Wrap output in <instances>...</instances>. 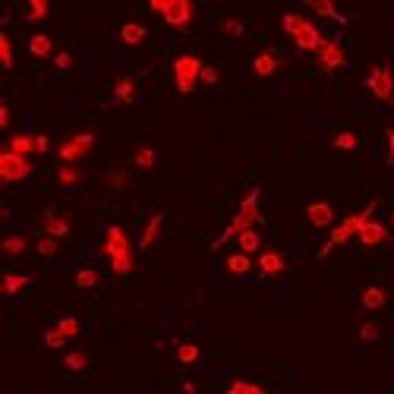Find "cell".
<instances>
[{
	"label": "cell",
	"mask_w": 394,
	"mask_h": 394,
	"mask_svg": "<svg viewBox=\"0 0 394 394\" xmlns=\"http://www.w3.org/2000/svg\"><path fill=\"white\" fill-rule=\"evenodd\" d=\"M101 252L108 256V262H111V268H114V274H129L133 268H136V259H133V243H129L126 230H123L120 224H111V227H108Z\"/></svg>",
	"instance_id": "6da1fadb"
},
{
	"label": "cell",
	"mask_w": 394,
	"mask_h": 394,
	"mask_svg": "<svg viewBox=\"0 0 394 394\" xmlns=\"http://www.w3.org/2000/svg\"><path fill=\"white\" fill-rule=\"evenodd\" d=\"M259 196H262V193H259V187L250 189V193L243 196V202H240V212L234 215V221H230L227 227L221 230V236H218L215 243H212L215 250H218V246H224L227 240H236V236L243 234V230L256 227V221H259Z\"/></svg>",
	"instance_id": "7a4b0ae2"
},
{
	"label": "cell",
	"mask_w": 394,
	"mask_h": 394,
	"mask_svg": "<svg viewBox=\"0 0 394 394\" xmlns=\"http://www.w3.org/2000/svg\"><path fill=\"white\" fill-rule=\"evenodd\" d=\"M373 212H375V202H369V205H366L363 212H357V215H347L344 221H341V224H337V227L328 234V240H325V246L319 250V256L325 259L331 250H335V246H344L350 236H357L359 230H363L366 221H373Z\"/></svg>",
	"instance_id": "3957f363"
},
{
	"label": "cell",
	"mask_w": 394,
	"mask_h": 394,
	"mask_svg": "<svg viewBox=\"0 0 394 394\" xmlns=\"http://www.w3.org/2000/svg\"><path fill=\"white\" fill-rule=\"evenodd\" d=\"M202 60L196 54H180L173 60V86H177L180 95H189L196 86H199V76H202Z\"/></svg>",
	"instance_id": "277c9868"
},
{
	"label": "cell",
	"mask_w": 394,
	"mask_h": 394,
	"mask_svg": "<svg viewBox=\"0 0 394 394\" xmlns=\"http://www.w3.org/2000/svg\"><path fill=\"white\" fill-rule=\"evenodd\" d=\"M366 88L375 95L379 101H385V104H391L394 101V73L388 64H375L373 70H369V76H366Z\"/></svg>",
	"instance_id": "5b68a950"
},
{
	"label": "cell",
	"mask_w": 394,
	"mask_h": 394,
	"mask_svg": "<svg viewBox=\"0 0 394 394\" xmlns=\"http://www.w3.org/2000/svg\"><path fill=\"white\" fill-rule=\"evenodd\" d=\"M29 173H32L29 158L16 155V151H10V149L0 151V180H3V183H19V180H26Z\"/></svg>",
	"instance_id": "8992f818"
},
{
	"label": "cell",
	"mask_w": 394,
	"mask_h": 394,
	"mask_svg": "<svg viewBox=\"0 0 394 394\" xmlns=\"http://www.w3.org/2000/svg\"><path fill=\"white\" fill-rule=\"evenodd\" d=\"M92 145H95V133H76V136L60 142L57 158L64 161V165H76V161H82V158L92 151Z\"/></svg>",
	"instance_id": "52a82bcc"
},
{
	"label": "cell",
	"mask_w": 394,
	"mask_h": 394,
	"mask_svg": "<svg viewBox=\"0 0 394 394\" xmlns=\"http://www.w3.org/2000/svg\"><path fill=\"white\" fill-rule=\"evenodd\" d=\"M193 16H196V7L189 3V0H167L165 3V13H161V19L171 26V29L177 32H187L189 26H193Z\"/></svg>",
	"instance_id": "ba28073f"
},
{
	"label": "cell",
	"mask_w": 394,
	"mask_h": 394,
	"mask_svg": "<svg viewBox=\"0 0 394 394\" xmlns=\"http://www.w3.org/2000/svg\"><path fill=\"white\" fill-rule=\"evenodd\" d=\"M315 60H319V66L328 70V73L347 66V54H344V48H341V41H335V38H325L322 48L315 50Z\"/></svg>",
	"instance_id": "9c48e42d"
},
{
	"label": "cell",
	"mask_w": 394,
	"mask_h": 394,
	"mask_svg": "<svg viewBox=\"0 0 394 394\" xmlns=\"http://www.w3.org/2000/svg\"><path fill=\"white\" fill-rule=\"evenodd\" d=\"M287 268L284 256H281L278 250H262L259 252V274L262 278H274V274H281Z\"/></svg>",
	"instance_id": "30bf717a"
},
{
	"label": "cell",
	"mask_w": 394,
	"mask_h": 394,
	"mask_svg": "<svg viewBox=\"0 0 394 394\" xmlns=\"http://www.w3.org/2000/svg\"><path fill=\"white\" fill-rule=\"evenodd\" d=\"M359 306L366 309V312H379V309L388 306V290L379 284H369L363 287V294H359Z\"/></svg>",
	"instance_id": "8fae6325"
},
{
	"label": "cell",
	"mask_w": 394,
	"mask_h": 394,
	"mask_svg": "<svg viewBox=\"0 0 394 394\" xmlns=\"http://www.w3.org/2000/svg\"><path fill=\"white\" fill-rule=\"evenodd\" d=\"M322 32H319V26H315V22H306V26H303L300 32H297V38H294V44L300 50H309V54H315V50L322 48Z\"/></svg>",
	"instance_id": "7c38bea8"
},
{
	"label": "cell",
	"mask_w": 394,
	"mask_h": 394,
	"mask_svg": "<svg viewBox=\"0 0 394 394\" xmlns=\"http://www.w3.org/2000/svg\"><path fill=\"white\" fill-rule=\"evenodd\" d=\"M306 218L312 227H331V221H335V208H331V202H309L306 205Z\"/></svg>",
	"instance_id": "4fadbf2b"
},
{
	"label": "cell",
	"mask_w": 394,
	"mask_h": 394,
	"mask_svg": "<svg viewBox=\"0 0 394 394\" xmlns=\"http://www.w3.org/2000/svg\"><path fill=\"white\" fill-rule=\"evenodd\" d=\"M357 240L363 246H382V243H388V230L382 221H366L363 230L357 234Z\"/></svg>",
	"instance_id": "5bb4252c"
},
{
	"label": "cell",
	"mask_w": 394,
	"mask_h": 394,
	"mask_svg": "<svg viewBox=\"0 0 394 394\" xmlns=\"http://www.w3.org/2000/svg\"><path fill=\"white\" fill-rule=\"evenodd\" d=\"M278 66H281V57L274 50H259L256 60H252V73L256 76H272V73H278Z\"/></svg>",
	"instance_id": "9a60e30c"
},
{
	"label": "cell",
	"mask_w": 394,
	"mask_h": 394,
	"mask_svg": "<svg viewBox=\"0 0 394 394\" xmlns=\"http://www.w3.org/2000/svg\"><path fill=\"white\" fill-rule=\"evenodd\" d=\"M136 95H139V88H136V79L133 76H120L114 82V101L117 104H133Z\"/></svg>",
	"instance_id": "2e32d148"
},
{
	"label": "cell",
	"mask_w": 394,
	"mask_h": 394,
	"mask_svg": "<svg viewBox=\"0 0 394 394\" xmlns=\"http://www.w3.org/2000/svg\"><path fill=\"white\" fill-rule=\"evenodd\" d=\"M66 234H70V218H64V215H54V212H48V215H44V236H54V240H64Z\"/></svg>",
	"instance_id": "e0dca14e"
},
{
	"label": "cell",
	"mask_w": 394,
	"mask_h": 394,
	"mask_svg": "<svg viewBox=\"0 0 394 394\" xmlns=\"http://www.w3.org/2000/svg\"><path fill=\"white\" fill-rule=\"evenodd\" d=\"M145 35H149V29H145L142 22H123V26H120V41L126 44V48H136V44H142Z\"/></svg>",
	"instance_id": "ac0fdd59"
},
{
	"label": "cell",
	"mask_w": 394,
	"mask_h": 394,
	"mask_svg": "<svg viewBox=\"0 0 394 394\" xmlns=\"http://www.w3.org/2000/svg\"><path fill=\"white\" fill-rule=\"evenodd\" d=\"M165 218H167L165 212H155V215L149 218V224L142 227V236H139V246H142V250H149V246L158 240V234H161V224H165Z\"/></svg>",
	"instance_id": "d6986e66"
},
{
	"label": "cell",
	"mask_w": 394,
	"mask_h": 394,
	"mask_svg": "<svg viewBox=\"0 0 394 394\" xmlns=\"http://www.w3.org/2000/svg\"><path fill=\"white\" fill-rule=\"evenodd\" d=\"M7 149L16 151V155H22V158H29V155H35V136H29V133H16V136H10Z\"/></svg>",
	"instance_id": "ffe728a7"
},
{
	"label": "cell",
	"mask_w": 394,
	"mask_h": 394,
	"mask_svg": "<svg viewBox=\"0 0 394 394\" xmlns=\"http://www.w3.org/2000/svg\"><path fill=\"white\" fill-rule=\"evenodd\" d=\"M224 265H227L230 274H250L252 272V256H246V252H230L227 259H224Z\"/></svg>",
	"instance_id": "44dd1931"
},
{
	"label": "cell",
	"mask_w": 394,
	"mask_h": 394,
	"mask_svg": "<svg viewBox=\"0 0 394 394\" xmlns=\"http://www.w3.org/2000/svg\"><path fill=\"white\" fill-rule=\"evenodd\" d=\"M29 50H32V57H50V54H54V41H50V35H44V32H35V35L29 38Z\"/></svg>",
	"instance_id": "7402d4cb"
},
{
	"label": "cell",
	"mask_w": 394,
	"mask_h": 394,
	"mask_svg": "<svg viewBox=\"0 0 394 394\" xmlns=\"http://www.w3.org/2000/svg\"><path fill=\"white\" fill-rule=\"evenodd\" d=\"M236 246H240V252L252 256V252L262 250V236H259V230H256V227H250V230H243V234L236 236Z\"/></svg>",
	"instance_id": "603a6c76"
},
{
	"label": "cell",
	"mask_w": 394,
	"mask_h": 394,
	"mask_svg": "<svg viewBox=\"0 0 394 394\" xmlns=\"http://www.w3.org/2000/svg\"><path fill=\"white\" fill-rule=\"evenodd\" d=\"M29 284H32V278H26V274H16V272L3 274V281H0V287H3V294H7V297H16L19 290H26Z\"/></svg>",
	"instance_id": "cb8c5ba5"
},
{
	"label": "cell",
	"mask_w": 394,
	"mask_h": 394,
	"mask_svg": "<svg viewBox=\"0 0 394 394\" xmlns=\"http://www.w3.org/2000/svg\"><path fill=\"white\" fill-rule=\"evenodd\" d=\"M133 165H136L139 171H151V167L158 165V151L151 149V145H139V149L133 151Z\"/></svg>",
	"instance_id": "d4e9b609"
},
{
	"label": "cell",
	"mask_w": 394,
	"mask_h": 394,
	"mask_svg": "<svg viewBox=\"0 0 394 394\" xmlns=\"http://www.w3.org/2000/svg\"><path fill=\"white\" fill-rule=\"evenodd\" d=\"M73 284H76L79 290H92V287L101 284V274L95 272V268H79L76 278H73Z\"/></svg>",
	"instance_id": "484cf974"
},
{
	"label": "cell",
	"mask_w": 394,
	"mask_h": 394,
	"mask_svg": "<svg viewBox=\"0 0 394 394\" xmlns=\"http://www.w3.org/2000/svg\"><path fill=\"white\" fill-rule=\"evenodd\" d=\"M309 10H312V13H319V16H328V19H335V22H341V26H344V13H341V10L335 7V3H322V0H309Z\"/></svg>",
	"instance_id": "4316f807"
},
{
	"label": "cell",
	"mask_w": 394,
	"mask_h": 394,
	"mask_svg": "<svg viewBox=\"0 0 394 394\" xmlns=\"http://www.w3.org/2000/svg\"><path fill=\"white\" fill-rule=\"evenodd\" d=\"M57 183L60 187H76V183H82V171H79L76 165H60Z\"/></svg>",
	"instance_id": "83f0119b"
},
{
	"label": "cell",
	"mask_w": 394,
	"mask_h": 394,
	"mask_svg": "<svg viewBox=\"0 0 394 394\" xmlns=\"http://www.w3.org/2000/svg\"><path fill=\"white\" fill-rule=\"evenodd\" d=\"M199 357H202L199 344H180L177 347V363L180 366H196L199 363Z\"/></svg>",
	"instance_id": "f1b7e54d"
},
{
	"label": "cell",
	"mask_w": 394,
	"mask_h": 394,
	"mask_svg": "<svg viewBox=\"0 0 394 394\" xmlns=\"http://www.w3.org/2000/svg\"><path fill=\"white\" fill-rule=\"evenodd\" d=\"M306 16H300V13H284V19H281V26H284V32L290 38H297V32L303 29V26H306Z\"/></svg>",
	"instance_id": "f546056e"
},
{
	"label": "cell",
	"mask_w": 394,
	"mask_h": 394,
	"mask_svg": "<svg viewBox=\"0 0 394 394\" xmlns=\"http://www.w3.org/2000/svg\"><path fill=\"white\" fill-rule=\"evenodd\" d=\"M227 394H268V391L262 385H252V382H246V379H236V382H230Z\"/></svg>",
	"instance_id": "4dcf8cb0"
},
{
	"label": "cell",
	"mask_w": 394,
	"mask_h": 394,
	"mask_svg": "<svg viewBox=\"0 0 394 394\" xmlns=\"http://www.w3.org/2000/svg\"><path fill=\"white\" fill-rule=\"evenodd\" d=\"M64 366L70 369V373H82V369L88 366V357H86L82 350H70V353L64 357Z\"/></svg>",
	"instance_id": "1f68e13d"
},
{
	"label": "cell",
	"mask_w": 394,
	"mask_h": 394,
	"mask_svg": "<svg viewBox=\"0 0 394 394\" xmlns=\"http://www.w3.org/2000/svg\"><path fill=\"white\" fill-rule=\"evenodd\" d=\"M26 250H29V240H26V236H7V240H3V252H7V256H22Z\"/></svg>",
	"instance_id": "d6a6232c"
},
{
	"label": "cell",
	"mask_w": 394,
	"mask_h": 394,
	"mask_svg": "<svg viewBox=\"0 0 394 394\" xmlns=\"http://www.w3.org/2000/svg\"><path fill=\"white\" fill-rule=\"evenodd\" d=\"M331 145H335L337 151H353L359 145V139H357V133H337V136L331 139Z\"/></svg>",
	"instance_id": "836d02e7"
},
{
	"label": "cell",
	"mask_w": 394,
	"mask_h": 394,
	"mask_svg": "<svg viewBox=\"0 0 394 394\" xmlns=\"http://www.w3.org/2000/svg\"><path fill=\"white\" fill-rule=\"evenodd\" d=\"M0 64H3V70L13 66V44H10L7 32H0Z\"/></svg>",
	"instance_id": "e575fe53"
},
{
	"label": "cell",
	"mask_w": 394,
	"mask_h": 394,
	"mask_svg": "<svg viewBox=\"0 0 394 394\" xmlns=\"http://www.w3.org/2000/svg\"><path fill=\"white\" fill-rule=\"evenodd\" d=\"M57 331L66 337V341H70V337H76L79 335V319H76V315H64V319L57 322Z\"/></svg>",
	"instance_id": "d590c367"
},
{
	"label": "cell",
	"mask_w": 394,
	"mask_h": 394,
	"mask_svg": "<svg viewBox=\"0 0 394 394\" xmlns=\"http://www.w3.org/2000/svg\"><path fill=\"white\" fill-rule=\"evenodd\" d=\"M48 16V3L44 0H29V10H26V19L29 22H38Z\"/></svg>",
	"instance_id": "8d00e7d4"
},
{
	"label": "cell",
	"mask_w": 394,
	"mask_h": 394,
	"mask_svg": "<svg viewBox=\"0 0 394 394\" xmlns=\"http://www.w3.org/2000/svg\"><path fill=\"white\" fill-rule=\"evenodd\" d=\"M44 344H48L50 350H60V347L66 344V337L57 331V325H54V328H48V331H44Z\"/></svg>",
	"instance_id": "74e56055"
},
{
	"label": "cell",
	"mask_w": 394,
	"mask_h": 394,
	"mask_svg": "<svg viewBox=\"0 0 394 394\" xmlns=\"http://www.w3.org/2000/svg\"><path fill=\"white\" fill-rule=\"evenodd\" d=\"M359 341H366V344H373V341H379V325H375V322L359 325Z\"/></svg>",
	"instance_id": "f35d334b"
},
{
	"label": "cell",
	"mask_w": 394,
	"mask_h": 394,
	"mask_svg": "<svg viewBox=\"0 0 394 394\" xmlns=\"http://www.w3.org/2000/svg\"><path fill=\"white\" fill-rule=\"evenodd\" d=\"M35 250H38V256H54V252H57V240H54V236H41L35 243Z\"/></svg>",
	"instance_id": "ab89813d"
},
{
	"label": "cell",
	"mask_w": 394,
	"mask_h": 394,
	"mask_svg": "<svg viewBox=\"0 0 394 394\" xmlns=\"http://www.w3.org/2000/svg\"><path fill=\"white\" fill-rule=\"evenodd\" d=\"M126 183H129V177H126V173H123V171H111V177H108V187L114 189V193H117V189H123V187H126Z\"/></svg>",
	"instance_id": "60d3db41"
},
{
	"label": "cell",
	"mask_w": 394,
	"mask_h": 394,
	"mask_svg": "<svg viewBox=\"0 0 394 394\" xmlns=\"http://www.w3.org/2000/svg\"><path fill=\"white\" fill-rule=\"evenodd\" d=\"M199 82H205V86H218V70L212 64H205L202 66V76H199Z\"/></svg>",
	"instance_id": "b9f144b4"
},
{
	"label": "cell",
	"mask_w": 394,
	"mask_h": 394,
	"mask_svg": "<svg viewBox=\"0 0 394 394\" xmlns=\"http://www.w3.org/2000/svg\"><path fill=\"white\" fill-rule=\"evenodd\" d=\"M224 32H227V35H234V38H240V35H243V22H240V19H224Z\"/></svg>",
	"instance_id": "7bdbcfd3"
},
{
	"label": "cell",
	"mask_w": 394,
	"mask_h": 394,
	"mask_svg": "<svg viewBox=\"0 0 394 394\" xmlns=\"http://www.w3.org/2000/svg\"><path fill=\"white\" fill-rule=\"evenodd\" d=\"M54 64H57L60 70H70V66H73V57L66 54V50H57V54H54Z\"/></svg>",
	"instance_id": "ee69618b"
},
{
	"label": "cell",
	"mask_w": 394,
	"mask_h": 394,
	"mask_svg": "<svg viewBox=\"0 0 394 394\" xmlns=\"http://www.w3.org/2000/svg\"><path fill=\"white\" fill-rule=\"evenodd\" d=\"M48 149H50V139L44 136V133H38V136H35V155H44Z\"/></svg>",
	"instance_id": "f6af8a7d"
},
{
	"label": "cell",
	"mask_w": 394,
	"mask_h": 394,
	"mask_svg": "<svg viewBox=\"0 0 394 394\" xmlns=\"http://www.w3.org/2000/svg\"><path fill=\"white\" fill-rule=\"evenodd\" d=\"M388 161L394 165V126L388 129Z\"/></svg>",
	"instance_id": "bcb514c9"
},
{
	"label": "cell",
	"mask_w": 394,
	"mask_h": 394,
	"mask_svg": "<svg viewBox=\"0 0 394 394\" xmlns=\"http://www.w3.org/2000/svg\"><path fill=\"white\" fill-rule=\"evenodd\" d=\"M0 126H3V129L10 126V108H7V104H0Z\"/></svg>",
	"instance_id": "7dc6e473"
},
{
	"label": "cell",
	"mask_w": 394,
	"mask_h": 394,
	"mask_svg": "<svg viewBox=\"0 0 394 394\" xmlns=\"http://www.w3.org/2000/svg\"><path fill=\"white\" fill-rule=\"evenodd\" d=\"M183 394H196V388H193V385H187V388H183Z\"/></svg>",
	"instance_id": "c3c4849f"
},
{
	"label": "cell",
	"mask_w": 394,
	"mask_h": 394,
	"mask_svg": "<svg viewBox=\"0 0 394 394\" xmlns=\"http://www.w3.org/2000/svg\"><path fill=\"white\" fill-rule=\"evenodd\" d=\"M391 227H394V212H391Z\"/></svg>",
	"instance_id": "681fc988"
}]
</instances>
